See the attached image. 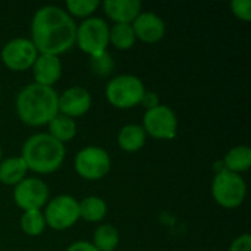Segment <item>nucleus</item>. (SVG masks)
<instances>
[{
	"instance_id": "22",
	"label": "nucleus",
	"mask_w": 251,
	"mask_h": 251,
	"mask_svg": "<svg viewBox=\"0 0 251 251\" xmlns=\"http://www.w3.org/2000/svg\"><path fill=\"white\" fill-rule=\"evenodd\" d=\"M91 244L99 251H115L119 246V231L112 225H100L94 231Z\"/></svg>"
},
{
	"instance_id": "5",
	"label": "nucleus",
	"mask_w": 251,
	"mask_h": 251,
	"mask_svg": "<svg viewBox=\"0 0 251 251\" xmlns=\"http://www.w3.org/2000/svg\"><path fill=\"white\" fill-rule=\"evenodd\" d=\"M246 196L247 185L241 175L226 169L216 172L212 181V197L219 206L225 209H235L243 204Z\"/></svg>"
},
{
	"instance_id": "21",
	"label": "nucleus",
	"mask_w": 251,
	"mask_h": 251,
	"mask_svg": "<svg viewBox=\"0 0 251 251\" xmlns=\"http://www.w3.org/2000/svg\"><path fill=\"white\" fill-rule=\"evenodd\" d=\"M137 38L131 24H115L109 29V43L118 50H129L134 47Z\"/></svg>"
},
{
	"instance_id": "30",
	"label": "nucleus",
	"mask_w": 251,
	"mask_h": 251,
	"mask_svg": "<svg viewBox=\"0 0 251 251\" xmlns=\"http://www.w3.org/2000/svg\"><path fill=\"white\" fill-rule=\"evenodd\" d=\"M3 160V150H1V146H0V162Z\"/></svg>"
},
{
	"instance_id": "18",
	"label": "nucleus",
	"mask_w": 251,
	"mask_h": 251,
	"mask_svg": "<svg viewBox=\"0 0 251 251\" xmlns=\"http://www.w3.org/2000/svg\"><path fill=\"white\" fill-rule=\"evenodd\" d=\"M47 128H49L47 134L51 135L54 140H57L62 144L74 140L75 135H76V122H75V119H72L69 116H65L62 113H57L47 124Z\"/></svg>"
},
{
	"instance_id": "25",
	"label": "nucleus",
	"mask_w": 251,
	"mask_h": 251,
	"mask_svg": "<svg viewBox=\"0 0 251 251\" xmlns=\"http://www.w3.org/2000/svg\"><path fill=\"white\" fill-rule=\"evenodd\" d=\"M90 68L93 74L97 76H109L115 69V60L112 54L106 50L90 57Z\"/></svg>"
},
{
	"instance_id": "24",
	"label": "nucleus",
	"mask_w": 251,
	"mask_h": 251,
	"mask_svg": "<svg viewBox=\"0 0 251 251\" xmlns=\"http://www.w3.org/2000/svg\"><path fill=\"white\" fill-rule=\"evenodd\" d=\"M100 6L97 0H68L65 3V10L72 18H90Z\"/></svg>"
},
{
	"instance_id": "27",
	"label": "nucleus",
	"mask_w": 251,
	"mask_h": 251,
	"mask_svg": "<svg viewBox=\"0 0 251 251\" xmlns=\"http://www.w3.org/2000/svg\"><path fill=\"white\" fill-rule=\"evenodd\" d=\"M229 251H251L250 234H243L238 238H235L229 247Z\"/></svg>"
},
{
	"instance_id": "28",
	"label": "nucleus",
	"mask_w": 251,
	"mask_h": 251,
	"mask_svg": "<svg viewBox=\"0 0 251 251\" xmlns=\"http://www.w3.org/2000/svg\"><path fill=\"white\" fill-rule=\"evenodd\" d=\"M140 104H143V106L146 107V110H150V109L159 106L160 103H159V97H157L156 93H153V91H146Z\"/></svg>"
},
{
	"instance_id": "7",
	"label": "nucleus",
	"mask_w": 251,
	"mask_h": 251,
	"mask_svg": "<svg viewBox=\"0 0 251 251\" xmlns=\"http://www.w3.org/2000/svg\"><path fill=\"white\" fill-rule=\"evenodd\" d=\"M43 215L46 226L54 231L69 229L79 221V201L68 194L57 196L46 204Z\"/></svg>"
},
{
	"instance_id": "10",
	"label": "nucleus",
	"mask_w": 251,
	"mask_h": 251,
	"mask_svg": "<svg viewBox=\"0 0 251 251\" xmlns=\"http://www.w3.org/2000/svg\"><path fill=\"white\" fill-rule=\"evenodd\" d=\"M37 56L38 51L35 46L29 38L25 37H18L7 41L0 51V57L4 66L16 72H24L32 68Z\"/></svg>"
},
{
	"instance_id": "6",
	"label": "nucleus",
	"mask_w": 251,
	"mask_h": 251,
	"mask_svg": "<svg viewBox=\"0 0 251 251\" xmlns=\"http://www.w3.org/2000/svg\"><path fill=\"white\" fill-rule=\"evenodd\" d=\"M109 29L110 26L104 19L99 16H90L76 25L75 44L90 57L103 53L109 46Z\"/></svg>"
},
{
	"instance_id": "20",
	"label": "nucleus",
	"mask_w": 251,
	"mask_h": 251,
	"mask_svg": "<svg viewBox=\"0 0 251 251\" xmlns=\"http://www.w3.org/2000/svg\"><path fill=\"white\" fill-rule=\"evenodd\" d=\"M107 215V204L101 197L90 196L79 201V219L90 224L101 222Z\"/></svg>"
},
{
	"instance_id": "15",
	"label": "nucleus",
	"mask_w": 251,
	"mask_h": 251,
	"mask_svg": "<svg viewBox=\"0 0 251 251\" xmlns=\"http://www.w3.org/2000/svg\"><path fill=\"white\" fill-rule=\"evenodd\" d=\"M140 0H106L103 1V10L106 16L115 24H132L141 13Z\"/></svg>"
},
{
	"instance_id": "16",
	"label": "nucleus",
	"mask_w": 251,
	"mask_h": 251,
	"mask_svg": "<svg viewBox=\"0 0 251 251\" xmlns=\"http://www.w3.org/2000/svg\"><path fill=\"white\" fill-rule=\"evenodd\" d=\"M146 131L141 125L137 124H128L122 126L118 132V146L126 151V153H135L140 151L146 144Z\"/></svg>"
},
{
	"instance_id": "29",
	"label": "nucleus",
	"mask_w": 251,
	"mask_h": 251,
	"mask_svg": "<svg viewBox=\"0 0 251 251\" xmlns=\"http://www.w3.org/2000/svg\"><path fill=\"white\" fill-rule=\"evenodd\" d=\"M66 251H99L91 243L88 241H76V243H72Z\"/></svg>"
},
{
	"instance_id": "2",
	"label": "nucleus",
	"mask_w": 251,
	"mask_h": 251,
	"mask_svg": "<svg viewBox=\"0 0 251 251\" xmlns=\"http://www.w3.org/2000/svg\"><path fill=\"white\" fill-rule=\"evenodd\" d=\"M18 118L28 126L47 125L59 113V94L53 87L25 85L15 100Z\"/></svg>"
},
{
	"instance_id": "13",
	"label": "nucleus",
	"mask_w": 251,
	"mask_h": 251,
	"mask_svg": "<svg viewBox=\"0 0 251 251\" xmlns=\"http://www.w3.org/2000/svg\"><path fill=\"white\" fill-rule=\"evenodd\" d=\"M131 25L135 34V38L147 44L160 41L166 32L165 21L154 12L141 10V13L135 18V21Z\"/></svg>"
},
{
	"instance_id": "23",
	"label": "nucleus",
	"mask_w": 251,
	"mask_h": 251,
	"mask_svg": "<svg viewBox=\"0 0 251 251\" xmlns=\"http://www.w3.org/2000/svg\"><path fill=\"white\" fill-rule=\"evenodd\" d=\"M21 229L28 237H38L46 229V219L41 210H28L21 216Z\"/></svg>"
},
{
	"instance_id": "17",
	"label": "nucleus",
	"mask_w": 251,
	"mask_h": 251,
	"mask_svg": "<svg viewBox=\"0 0 251 251\" xmlns=\"http://www.w3.org/2000/svg\"><path fill=\"white\" fill-rule=\"evenodd\" d=\"M28 168L21 156L7 157L0 162V182L4 185H18L26 178Z\"/></svg>"
},
{
	"instance_id": "12",
	"label": "nucleus",
	"mask_w": 251,
	"mask_h": 251,
	"mask_svg": "<svg viewBox=\"0 0 251 251\" xmlns=\"http://www.w3.org/2000/svg\"><path fill=\"white\" fill-rule=\"evenodd\" d=\"M91 94L84 87H71L59 96V113L72 119L84 116L91 107Z\"/></svg>"
},
{
	"instance_id": "1",
	"label": "nucleus",
	"mask_w": 251,
	"mask_h": 251,
	"mask_svg": "<svg viewBox=\"0 0 251 251\" xmlns=\"http://www.w3.org/2000/svg\"><path fill=\"white\" fill-rule=\"evenodd\" d=\"M76 24L74 18L59 6L40 7L31 21V41L40 54L60 56L75 46Z\"/></svg>"
},
{
	"instance_id": "3",
	"label": "nucleus",
	"mask_w": 251,
	"mask_h": 251,
	"mask_svg": "<svg viewBox=\"0 0 251 251\" xmlns=\"http://www.w3.org/2000/svg\"><path fill=\"white\" fill-rule=\"evenodd\" d=\"M65 156V144L59 143L47 132H38L26 138L21 151V157L28 171L41 175L56 172L63 165Z\"/></svg>"
},
{
	"instance_id": "9",
	"label": "nucleus",
	"mask_w": 251,
	"mask_h": 251,
	"mask_svg": "<svg viewBox=\"0 0 251 251\" xmlns=\"http://www.w3.org/2000/svg\"><path fill=\"white\" fill-rule=\"evenodd\" d=\"M141 126L147 135L156 140H174L178 132V118L169 106L159 104L146 110Z\"/></svg>"
},
{
	"instance_id": "4",
	"label": "nucleus",
	"mask_w": 251,
	"mask_h": 251,
	"mask_svg": "<svg viewBox=\"0 0 251 251\" xmlns=\"http://www.w3.org/2000/svg\"><path fill=\"white\" fill-rule=\"evenodd\" d=\"M146 87L143 81L131 74L112 78L104 90L106 100L116 109H131L141 103Z\"/></svg>"
},
{
	"instance_id": "26",
	"label": "nucleus",
	"mask_w": 251,
	"mask_h": 251,
	"mask_svg": "<svg viewBox=\"0 0 251 251\" xmlns=\"http://www.w3.org/2000/svg\"><path fill=\"white\" fill-rule=\"evenodd\" d=\"M231 10L232 13L244 21V22H249L251 19V1L250 0H234L231 3Z\"/></svg>"
},
{
	"instance_id": "19",
	"label": "nucleus",
	"mask_w": 251,
	"mask_h": 251,
	"mask_svg": "<svg viewBox=\"0 0 251 251\" xmlns=\"http://www.w3.org/2000/svg\"><path fill=\"white\" fill-rule=\"evenodd\" d=\"M222 165H224V169L238 174V175L249 171L251 166V149L249 146L232 147L225 154Z\"/></svg>"
},
{
	"instance_id": "11",
	"label": "nucleus",
	"mask_w": 251,
	"mask_h": 251,
	"mask_svg": "<svg viewBox=\"0 0 251 251\" xmlns=\"http://www.w3.org/2000/svg\"><path fill=\"white\" fill-rule=\"evenodd\" d=\"M50 191L44 181L38 178H25L13 188V201L24 210H41L49 203Z\"/></svg>"
},
{
	"instance_id": "14",
	"label": "nucleus",
	"mask_w": 251,
	"mask_h": 251,
	"mask_svg": "<svg viewBox=\"0 0 251 251\" xmlns=\"http://www.w3.org/2000/svg\"><path fill=\"white\" fill-rule=\"evenodd\" d=\"M31 69H32L35 84L44 85V87H53L60 79L62 72H63L62 60L59 56L40 54V53Z\"/></svg>"
},
{
	"instance_id": "8",
	"label": "nucleus",
	"mask_w": 251,
	"mask_h": 251,
	"mask_svg": "<svg viewBox=\"0 0 251 251\" xmlns=\"http://www.w3.org/2000/svg\"><path fill=\"white\" fill-rule=\"evenodd\" d=\"M75 171L87 181H99L104 178L112 168L109 153L97 146H88L81 149L75 156Z\"/></svg>"
}]
</instances>
